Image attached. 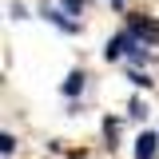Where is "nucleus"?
<instances>
[{"label": "nucleus", "mask_w": 159, "mask_h": 159, "mask_svg": "<svg viewBox=\"0 0 159 159\" xmlns=\"http://www.w3.org/2000/svg\"><path fill=\"white\" fill-rule=\"evenodd\" d=\"M131 36H135L139 44H159V20L135 16V20H131Z\"/></svg>", "instance_id": "1"}, {"label": "nucleus", "mask_w": 159, "mask_h": 159, "mask_svg": "<svg viewBox=\"0 0 159 159\" xmlns=\"http://www.w3.org/2000/svg\"><path fill=\"white\" fill-rule=\"evenodd\" d=\"M44 20H52V24H56L60 32H76V28H80L76 20H68L64 12H60V8H48V4H44Z\"/></svg>", "instance_id": "2"}, {"label": "nucleus", "mask_w": 159, "mask_h": 159, "mask_svg": "<svg viewBox=\"0 0 159 159\" xmlns=\"http://www.w3.org/2000/svg\"><path fill=\"white\" fill-rule=\"evenodd\" d=\"M155 143L159 139L151 135V131H143V135L135 139V159H155Z\"/></svg>", "instance_id": "3"}, {"label": "nucleus", "mask_w": 159, "mask_h": 159, "mask_svg": "<svg viewBox=\"0 0 159 159\" xmlns=\"http://www.w3.org/2000/svg\"><path fill=\"white\" fill-rule=\"evenodd\" d=\"M80 88H84V72H72V76H68V84H64V92H68V96H76Z\"/></svg>", "instance_id": "4"}, {"label": "nucleus", "mask_w": 159, "mask_h": 159, "mask_svg": "<svg viewBox=\"0 0 159 159\" xmlns=\"http://www.w3.org/2000/svg\"><path fill=\"white\" fill-rule=\"evenodd\" d=\"M0 151L12 155V151H16V139H12V135H0Z\"/></svg>", "instance_id": "5"}, {"label": "nucleus", "mask_w": 159, "mask_h": 159, "mask_svg": "<svg viewBox=\"0 0 159 159\" xmlns=\"http://www.w3.org/2000/svg\"><path fill=\"white\" fill-rule=\"evenodd\" d=\"M64 8L68 12H84V0H64Z\"/></svg>", "instance_id": "6"}, {"label": "nucleus", "mask_w": 159, "mask_h": 159, "mask_svg": "<svg viewBox=\"0 0 159 159\" xmlns=\"http://www.w3.org/2000/svg\"><path fill=\"white\" fill-rule=\"evenodd\" d=\"M111 4H123V0H111Z\"/></svg>", "instance_id": "7"}]
</instances>
